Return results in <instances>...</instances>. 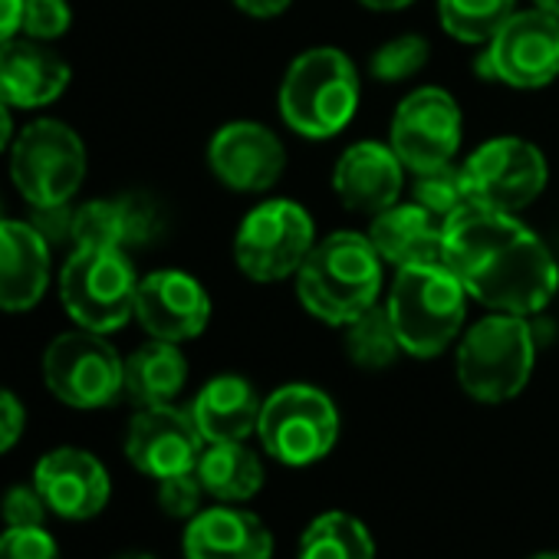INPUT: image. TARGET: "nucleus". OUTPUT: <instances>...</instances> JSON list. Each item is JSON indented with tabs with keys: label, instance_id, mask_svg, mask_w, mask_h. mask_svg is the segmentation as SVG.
Returning a JSON list of instances; mask_svg holds the SVG:
<instances>
[{
	"label": "nucleus",
	"instance_id": "obj_45",
	"mask_svg": "<svg viewBox=\"0 0 559 559\" xmlns=\"http://www.w3.org/2000/svg\"><path fill=\"white\" fill-rule=\"evenodd\" d=\"M0 217H4V201H0Z\"/></svg>",
	"mask_w": 559,
	"mask_h": 559
},
{
	"label": "nucleus",
	"instance_id": "obj_19",
	"mask_svg": "<svg viewBox=\"0 0 559 559\" xmlns=\"http://www.w3.org/2000/svg\"><path fill=\"white\" fill-rule=\"evenodd\" d=\"M53 247L31 221L0 217V310L27 313L50 287Z\"/></svg>",
	"mask_w": 559,
	"mask_h": 559
},
{
	"label": "nucleus",
	"instance_id": "obj_40",
	"mask_svg": "<svg viewBox=\"0 0 559 559\" xmlns=\"http://www.w3.org/2000/svg\"><path fill=\"white\" fill-rule=\"evenodd\" d=\"M14 109L0 99V155L4 152H11V145H14Z\"/></svg>",
	"mask_w": 559,
	"mask_h": 559
},
{
	"label": "nucleus",
	"instance_id": "obj_32",
	"mask_svg": "<svg viewBox=\"0 0 559 559\" xmlns=\"http://www.w3.org/2000/svg\"><path fill=\"white\" fill-rule=\"evenodd\" d=\"M73 27L70 0H24V27L21 34L40 44L60 40Z\"/></svg>",
	"mask_w": 559,
	"mask_h": 559
},
{
	"label": "nucleus",
	"instance_id": "obj_26",
	"mask_svg": "<svg viewBox=\"0 0 559 559\" xmlns=\"http://www.w3.org/2000/svg\"><path fill=\"white\" fill-rule=\"evenodd\" d=\"M194 474L204 493H211L221 503H243L257 497V490L263 487V464L257 451H250L243 441L204 444Z\"/></svg>",
	"mask_w": 559,
	"mask_h": 559
},
{
	"label": "nucleus",
	"instance_id": "obj_31",
	"mask_svg": "<svg viewBox=\"0 0 559 559\" xmlns=\"http://www.w3.org/2000/svg\"><path fill=\"white\" fill-rule=\"evenodd\" d=\"M425 63H428V44H425V37L405 34V37H395V40H389L385 47L376 50V57H372V76L382 80V83H399V80L415 76Z\"/></svg>",
	"mask_w": 559,
	"mask_h": 559
},
{
	"label": "nucleus",
	"instance_id": "obj_29",
	"mask_svg": "<svg viewBox=\"0 0 559 559\" xmlns=\"http://www.w3.org/2000/svg\"><path fill=\"white\" fill-rule=\"evenodd\" d=\"M402 343L395 336L392 317L385 307H369L346 326V353L362 369H385L395 362Z\"/></svg>",
	"mask_w": 559,
	"mask_h": 559
},
{
	"label": "nucleus",
	"instance_id": "obj_25",
	"mask_svg": "<svg viewBox=\"0 0 559 559\" xmlns=\"http://www.w3.org/2000/svg\"><path fill=\"white\" fill-rule=\"evenodd\" d=\"M188 382V359L178 343L152 340L139 346L122 366V395L139 408L171 405Z\"/></svg>",
	"mask_w": 559,
	"mask_h": 559
},
{
	"label": "nucleus",
	"instance_id": "obj_33",
	"mask_svg": "<svg viewBox=\"0 0 559 559\" xmlns=\"http://www.w3.org/2000/svg\"><path fill=\"white\" fill-rule=\"evenodd\" d=\"M0 516H4V526H47L50 507L44 500V493L37 490V484H14L4 500H0Z\"/></svg>",
	"mask_w": 559,
	"mask_h": 559
},
{
	"label": "nucleus",
	"instance_id": "obj_27",
	"mask_svg": "<svg viewBox=\"0 0 559 559\" xmlns=\"http://www.w3.org/2000/svg\"><path fill=\"white\" fill-rule=\"evenodd\" d=\"M297 559H376V539L359 516L326 510L304 530Z\"/></svg>",
	"mask_w": 559,
	"mask_h": 559
},
{
	"label": "nucleus",
	"instance_id": "obj_36",
	"mask_svg": "<svg viewBox=\"0 0 559 559\" xmlns=\"http://www.w3.org/2000/svg\"><path fill=\"white\" fill-rule=\"evenodd\" d=\"M34 230L57 250V247H73V224H76V207L67 204H34L31 217Z\"/></svg>",
	"mask_w": 559,
	"mask_h": 559
},
{
	"label": "nucleus",
	"instance_id": "obj_1",
	"mask_svg": "<svg viewBox=\"0 0 559 559\" xmlns=\"http://www.w3.org/2000/svg\"><path fill=\"white\" fill-rule=\"evenodd\" d=\"M441 260L467 297L497 313H539L559 290V266L546 243L513 214L480 204L444 224Z\"/></svg>",
	"mask_w": 559,
	"mask_h": 559
},
{
	"label": "nucleus",
	"instance_id": "obj_16",
	"mask_svg": "<svg viewBox=\"0 0 559 559\" xmlns=\"http://www.w3.org/2000/svg\"><path fill=\"white\" fill-rule=\"evenodd\" d=\"M135 320L152 340L188 343L204 333L211 320V300L194 276L181 270H155L139 280Z\"/></svg>",
	"mask_w": 559,
	"mask_h": 559
},
{
	"label": "nucleus",
	"instance_id": "obj_11",
	"mask_svg": "<svg viewBox=\"0 0 559 559\" xmlns=\"http://www.w3.org/2000/svg\"><path fill=\"white\" fill-rule=\"evenodd\" d=\"M477 73L513 90H539L559 76V17L546 11L513 14L477 60Z\"/></svg>",
	"mask_w": 559,
	"mask_h": 559
},
{
	"label": "nucleus",
	"instance_id": "obj_14",
	"mask_svg": "<svg viewBox=\"0 0 559 559\" xmlns=\"http://www.w3.org/2000/svg\"><path fill=\"white\" fill-rule=\"evenodd\" d=\"M204 438L191 418V408H175V405H152L139 408V415L129 421L126 431V457L129 464L155 480L188 474L198 467Z\"/></svg>",
	"mask_w": 559,
	"mask_h": 559
},
{
	"label": "nucleus",
	"instance_id": "obj_17",
	"mask_svg": "<svg viewBox=\"0 0 559 559\" xmlns=\"http://www.w3.org/2000/svg\"><path fill=\"white\" fill-rule=\"evenodd\" d=\"M207 165L234 191H266L284 175L287 152L266 126L230 122L214 132Z\"/></svg>",
	"mask_w": 559,
	"mask_h": 559
},
{
	"label": "nucleus",
	"instance_id": "obj_39",
	"mask_svg": "<svg viewBox=\"0 0 559 559\" xmlns=\"http://www.w3.org/2000/svg\"><path fill=\"white\" fill-rule=\"evenodd\" d=\"M234 4L250 17H276V14H284L294 0H234Z\"/></svg>",
	"mask_w": 559,
	"mask_h": 559
},
{
	"label": "nucleus",
	"instance_id": "obj_23",
	"mask_svg": "<svg viewBox=\"0 0 559 559\" xmlns=\"http://www.w3.org/2000/svg\"><path fill=\"white\" fill-rule=\"evenodd\" d=\"M369 240L385 263H395V266L435 263L441 260V250H444V224L415 201L392 204L376 214Z\"/></svg>",
	"mask_w": 559,
	"mask_h": 559
},
{
	"label": "nucleus",
	"instance_id": "obj_21",
	"mask_svg": "<svg viewBox=\"0 0 559 559\" xmlns=\"http://www.w3.org/2000/svg\"><path fill=\"white\" fill-rule=\"evenodd\" d=\"M402 158L392 145L379 142H356L349 145L333 171V188L349 211L379 214L399 204L402 194Z\"/></svg>",
	"mask_w": 559,
	"mask_h": 559
},
{
	"label": "nucleus",
	"instance_id": "obj_37",
	"mask_svg": "<svg viewBox=\"0 0 559 559\" xmlns=\"http://www.w3.org/2000/svg\"><path fill=\"white\" fill-rule=\"evenodd\" d=\"M24 428H27L24 402L11 389L0 385V454H8L24 438Z\"/></svg>",
	"mask_w": 559,
	"mask_h": 559
},
{
	"label": "nucleus",
	"instance_id": "obj_2",
	"mask_svg": "<svg viewBox=\"0 0 559 559\" xmlns=\"http://www.w3.org/2000/svg\"><path fill=\"white\" fill-rule=\"evenodd\" d=\"M379 290L382 257L369 234L356 230H336L313 243L297 273V294L304 307L330 326H349L356 317L376 307Z\"/></svg>",
	"mask_w": 559,
	"mask_h": 559
},
{
	"label": "nucleus",
	"instance_id": "obj_3",
	"mask_svg": "<svg viewBox=\"0 0 559 559\" xmlns=\"http://www.w3.org/2000/svg\"><path fill=\"white\" fill-rule=\"evenodd\" d=\"M464 297L467 290L444 260L399 266L385 310L402 349L418 359L441 356L461 333Z\"/></svg>",
	"mask_w": 559,
	"mask_h": 559
},
{
	"label": "nucleus",
	"instance_id": "obj_9",
	"mask_svg": "<svg viewBox=\"0 0 559 559\" xmlns=\"http://www.w3.org/2000/svg\"><path fill=\"white\" fill-rule=\"evenodd\" d=\"M313 250V217L297 201H266L253 207L234 240V260L240 273L260 284H276L300 273Z\"/></svg>",
	"mask_w": 559,
	"mask_h": 559
},
{
	"label": "nucleus",
	"instance_id": "obj_22",
	"mask_svg": "<svg viewBox=\"0 0 559 559\" xmlns=\"http://www.w3.org/2000/svg\"><path fill=\"white\" fill-rule=\"evenodd\" d=\"M162 227L158 207L142 194L86 201L76 207L73 247H116L132 250L148 243Z\"/></svg>",
	"mask_w": 559,
	"mask_h": 559
},
{
	"label": "nucleus",
	"instance_id": "obj_15",
	"mask_svg": "<svg viewBox=\"0 0 559 559\" xmlns=\"http://www.w3.org/2000/svg\"><path fill=\"white\" fill-rule=\"evenodd\" d=\"M34 484L47 507L60 520H93L106 510L112 497V480L106 464L83 448H53L34 467Z\"/></svg>",
	"mask_w": 559,
	"mask_h": 559
},
{
	"label": "nucleus",
	"instance_id": "obj_12",
	"mask_svg": "<svg viewBox=\"0 0 559 559\" xmlns=\"http://www.w3.org/2000/svg\"><path fill=\"white\" fill-rule=\"evenodd\" d=\"M461 168L471 188V201L503 214L536 201L546 185V162L539 148L523 139L484 142Z\"/></svg>",
	"mask_w": 559,
	"mask_h": 559
},
{
	"label": "nucleus",
	"instance_id": "obj_24",
	"mask_svg": "<svg viewBox=\"0 0 559 559\" xmlns=\"http://www.w3.org/2000/svg\"><path fill=\"white\" fill-rule=\"evenodd\" d=\"M260 399L253 385L240 376H217L211 379L191 402V418L207 444L217 441H247L257 435L260 421Z\"/></svg>",
	"mask_w": 559,
	"mask_h": 559
},
{
	"label": "nucleus",
	"instance_id": "obj_13",
	"mask_svg": "<svg viewBox=\"0 0 559 559\" xmlns=\"http://www.w3.org/2000/svg\"><path fill=\"white\" fill-rule=\"evenodd\" d=\"M392 148L415 175L451 165L461 145V109L444 90H415L392 116Z\"/></svg>",
	"mask_w": 559,
	"mask_h": 559
},
{
	"label": "nucleus",
	"instance_id": "obj_18",
	"mask_svg": "<svg viewBox=\"0 0 559 559\" xmlns=\"http://www.w3.org/2000/svg\"><path fill=\"white\" fill-rule=\"evenodd\" d=\"M70 80V63L50 44L31 37L0 44V99L11 109H44L67 93Z\"/></svg>",
	"mask_w": 559,
	"mask_h": 559
},
{
	"label": "nucleus",
	"instance_id": "obj_34",
	"mask_svg": "<svg viewBox=\"0 0 559 559\" xmlns=\"http://www.w3.org/2000/svg\"><path fill=\"white\" fill-rule=\"evenodd\" d=\"M0 559H63L47 526H4L0 533Z\"/></svg>",
	"mask_w": 559,
	"mask_h": 559
},
{
	"label": "nucleus",
	"instance_id": "obj_43",
	"mask_svg": "<svg viewBox=\"0 0 559 559\" xmlns=\"http://www.w3.org/2000/svg\"><path fill=\"white\" fill-rule=\"evenodd\" d=\"M112 559H155V556H148V552H139V549H132V552H119V556H112Z\"/></svg>",
	"mask_w": 559,
	"mask_h": 559
},
{
	"label": "nucleus",
	"instance_id": "obj_7",
	"mask_svg": "<svg viewBox=\"0 0 559 559\" xmlns=\"http://www.w3.org/2000/svg\"><path fill=\"white\" fill-rule=\"evenodd\" d=\"M257 438L273 461L310 467L333 451L340 438V412L333 399L313 385H284L260 405Z\"/></svg>",
	"mask_w": 559,
	"mask_h": 559
},
{
	"label": "nucleus",
	"instance_id": "obj_44",
	"mask_svg": "<svg viewBox=\"0 0 559 559\" xmlns=\"http://www.w3.org/2000/svg\"><path fill=\"white\" fill-rule=\"evenodd\" d=\"M530 559H559V552H536V556H530Z\"/></svg>",
	"mask_w": 559,
	"mask_h": 559
},
{
	"label": "nucleus",
	"instance_id": "obj_8",
	"mask_svg": "<svg viewBox=\"0 0 559 559\" xmlns=\"http://www.w3.org/2000/svg\"><path fill=\"white\" fill-rule=\"evenodd\" d=\"M11 181L34 204H67L86 178V145L60 119L24 126L11 145Z\"/></svg>",
	"mask_w": 559,
	"mask_h": 559
},
{
	"label": "nucleus",
	"instance_id": "obj_20",
	"mask_svg": "<svg viewBox=\"0 0 559 559\" xmlns=\"http://www.w3.org/2000/svg\"><path fill=\"white\" fill-rule=\"evenodd\" d=\"M181 546L185 559H270L273 533L257 513L221 503L188 520Z\"/></svg>",
	"mask_w": 559,
	"mask_h": 559
},
{
	"label": "nucleus",
	"instance_id": "obj_30",
	"mask_svg": "<svg viewBox=\"0 0 559 559\" xmlns=\"http://www.w3.org/2000/svg\"><path fill=\"white\" fill-rule=\"evenodd\" d=\"M412 194H415V204H421L441 224H448L454 214H461L467 204H474L467 178H464V168H454V165H441V168L421 171L415 178Z\"/></svg>",
	"mask_w": 559,
	"mask_h": 559
},
{
	"label": "nucleus",
	"instance_id": "obj_6",
	"mask_svg": "<svg viewBox=\"0 0 559 559\" xmlns=\"http://www.w3.org/2000/svg\"><path fill=\"white\" fill-rule=\"evenodd\" d=\"M536 359L533 333L516 313L484 317L457 346V379L461 389L487 405L510 402L530 382Z\"/></svg>",
	"mask_w": 559,
	"mask_h": 559
},
{
	"label": "nucleus",
	"instance_id": "obj_4",
	"mask_svg": "<svg viewBox=\"0 0 559 559\" xmlns=\"http://www.w3.org/2000/svg\"><path fill=\"white\" fill-rule=\"evenodd\" d=\"M359 109V73L343 50L317 47L297 57L280 86V116L304 139L340 135Z\"/></svg>",
	"mask_w": 559,
	"mask_h": 559
},
{
	"label": "nucleus",
	"instance_id": "obj_38",
	"mask_svg": "<svg viewBox=\"0 0 559 559\" xmlns=\"http://www.w3.org/2000/svg\"><path fill=\"white\" fill-rule=\"evenodd\" d=\"M24 27V0H0V44L21 37Z\"/></svg>",
	"mask_w": 559,
	"mask_h": 559
},
{
	"label": "nucleus",
	"instance_id": "obj_28",
	"mask_svg": "<svg viewBox=\"0 0 559 559\" xmlns=\"http://www.w3.org/2000/svg\"><path fill=\"white\" fill-rule=\"evenodd\" d=\"M516 0H438L441 27L461 44H487L516 11Z\"/></svg>",
	"mask_w": 559,
	"mask_h": 559
},
{
	"label": "nucleus",
	"instance_id": "obj_41",
	"mask_svg": "<svg viewBox=\"0 0 559 559\" xmlns=\"http://www.w3.org/2000/svg\"><path fill=\"white\" fill-rule=\"evenodd\" d=\"M362 4L369 11H402V8L412 4V0H362Z\"/></svg>",
	"mask_w": 559,
	"mask_h": 559
},
{
	"label": "nucleus",
	"instance_id": "obj_42",
	"mask_svg": "<svg viewBox=\"0 0 559 559\" xmlns=\"http://www.w3.org/2000/svg\"><path fill=\"white\" fill-rule=\"evenodd\" d=\"M533 4H536L539 11H546V14L559 17V0H533Z\"/></svg>",
	"mask_w": 559,
	"mask_h": 559
},
{
	"label": "nucleus",
	"instance_id": "obj_10",
	"mask_svg": "<svg viewBox=\"0 0 559 559\" xmlns=\"http://www.w3.org/2000/svg\"><path fill=\"white\" fill-rule=\"evenodd\" d=\"M122 366L126 359L103 333L76 326L47 346L44 382L57 402L80 412H96L122 395Z\"/></svg>",
	"mask_w": 559,
	"mask_h": 559
},
{
	"label": "nucleus",
	"instance_id": "obj_35",
	"mask_svg": "<svg viewBox=\"0 0 559 559\" xmlns=\"http://www.w3.org/2000/svg\"><path fill=\"white\" fill-rule=\"evenodd\" d=\"M201 497H204V487L194 471L158 480V507L171 520H191L201 510Z\"/></svg>",
	"mask_w": 559,
	"mask_h": 559
},
{
	"label": "nucleus",
	"instance_id": "obj_5",
	"mask_svg": "<svg viewBox=\"0 0 559 559\" xmlns=\"http://www.w3.org/2000/svg\"><path fill=\"white\" fill-rule=\"evenodd\" d=\"M139 276L129 250L73 247L60 266V304L67 317L90 333H116L135 317Z\"/></svg>",
	"mask_w": 559,
	"mask_h": 559
}]
</instances>
